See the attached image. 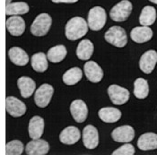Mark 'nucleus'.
<instances>
[{
    "mask_svg": "<svg viewBox=\"0 0 157 155\" xmlns=\"http://www.w3.org/2000/svg\"><path fill=\"white\" fill-rule=\"evenodd\" d=\"M88 32V24L83 17L75 16L71 18L65 27V34L69 40L81 39Z\"/></svg>",
    "mask_w": 157,
    "mask_h": 155,
    "instance_id": "obj_1",
    "label": "nucleus"
},
{
    "mask_svg": "<svg viewBox=\"0 0 157 155\" xmlns=\"http://www.w3.org/2000/svg\"><path fill=\"white\" fill-rule=\"evenodd\" d=\"M107 21V14L101 6H94L91 8V10L88 13V18H87V24L88 27L94 32L101 31Z\"/></svg>",
    "mask_w": 157,
    "mask_h": 155,
    "instance_id": "obj_2",
    "label": "nucleus"
},
{
    "mask_svg": "<svg viewBox=\"0 0 157 155\" xmlns=\"http://www.w3.org/2000/svg\"><path fill=\"white\" fill-rule=\"evenodd\" d=\"M104 39L108 43L117 48H123L128 43L127 32L121 26L110 27L105 32Z\"/></svg>",
    "mask_w": 157,
    "mask_h": 155,
    "instance_id": "obj_3",
    "label": "nucleus"
},
{
    "mask_svg": "<svg viewBox=\"0 0 157 155\" xmlns=\"http://www.w3.org/2000/svg\"><path fill=\"white\" fill-rule=\"evenodd\" d=\"M52 24V18L48 13H40L34 19L33 23L31 25L32 34L37 37L45 36L48 32Z\"/></svg>",
    "mask_w": 157,
    "mask_h": 155,
    "instance_id": "obj_4",
    "label": "nucleus"
},
{
    "mask_svg": "<svg viewBox=\"0 0 157 155\" xmlns=\"http://www.w3.org/2000/svg\"><path fill=\"white\" fill-rule=\"evenodd\" d=\"M132 9L133 6L130 1L122 0L111 8L109 12V16L114 22H125L131 14Z\"/></svg>",
    "mask_w": 157,
    "mask_h": 155,
    "instance_id": "obj_5",
    "label": "nucleus"
},
{
    "mask_svg": "<svg viewBox=\"0 0 157 155\" xmlns=\"http://www.w3.org/2000/svg\"><path fill=\"white\" fill-rule=\"evenodd\" d=\"M54 93V88L48 84L40 85L35 93L34 101L39 108H46L49 104Z\"/></svg>",
    "mask_w": 157,
    "mask_h": 155,
    "instance_id": "obj_6",
    "label": "nucleus"
},
{
    "mask_svg": "<svg viewBox=\"0 0 157 155\" xmlns=\"http://www.w3.org/2000/svg\"><path fill=\"white\" fill-rule=\"evenodd\" d=\"M108 94L111 102L115 105H123L129 100L130 93L128 90L117 84H112L108 88Z\"/></svg>",
    "mask_w": 157,
    "mask_h": 155,
    "instance_id": "obj_7",
    "label": "nucleus"
},
{
    "mask_svg": "<svg viewBox=\"0 0 157 155\" xmlns=\"http://www.w3.org/2000/svg\"><path fill=\"white\" fill-rule=\"evenodd\" d=\"M6 108L7 113L13 118H20L26 113V105L19 99L9 96L6 100Z\"/></svg>",
    "mask_w": 157,
    "mask_h": 155,
    "instance_id": "obj_8",
    "label": "nucleus"
},
{
    "mask_svg": "<svg viewBox=\"0 0 157 155\" xmlns=\"http://www.w3.org/2000/svg\"><path fill=\"white\" fill-rule=\"evenodd\" d=\"M157 64V52L154 49L145 52L139 60V67L145 74H151Z\"/></svg>",
    "mask_w": 157,
    "mask_h": 155,
    "instance_id": "obj_9",
    "label": "nucleus"
},
{
    "mask_svg": "<svg viewBox=\"0 0 157 155\" xmlns=\"http://www.w3.org/2000/svg\"><path fill=\"white\" fill-rule=\"evenodd\" d=\"M111 137L118 143H129L135 137V130L131 126H121L112 131Z\"/></svg>",
    "mask_w": 157,
    "mask_h": 155,
    "instance_id": "obj_10",
    "label": "nucleus"
},
{
    "mask_svg": "<svg viewBox=\"0 0 157 155\" xmlns=\"http://www.w3.org/2000/svg\"><path fill=\"white\" fill-rule=\"evenodd\" d=\"M49 152V144L47 141L39 139H33V141L26 144L25 153L28 155H45Z\"/></svg>",
    "mask_w": 157,
    "mask_h": 155,
    "instance_id": "obj_11",
    "label": "nucleus"
},
{
    "mask_svg": "<svg viewBox=\"0 0 157 155\" xmlns=\"http://www.w3.org/2000/svg\"><path fill=\"white\" fill-rule=\"evenodd\" d=\"M70 113L73 119L77 123H83L87 119L88 108L82 100H75L70 105Z\"/></svg>",
    "mask_w": 157,
    "mask_h": 155,
    "instance_id": "obj_12",
    "label": "nucleus"
},
{
    "mask_svg": "<svg viewBox=\"0 0 157 155\" xmlns=\"http://www.w3.org/2000/svg\"><path fill=\"white\" fill-rule=\"evenodd\" d=\"M84 71L86 78L92 83H100L103 78L101 67L94 61H88L85 63Z\"/></svg>",
    "mask_w": 157,
    "mask_h": 155,
    "instance_id": "obj_13",
    "label": "nucleus"
},
{
    "mask_svg": "<svg viewBox=\"0 0 157 155\" xmlns=\"http://www.w3.org/2000/svg\"><path fill=\"white\" fill-rule=\"evenodd\" d=\"M83 143L87 149H95L99 144V133L95 127L87 125L83 131Z\"/></svg>",
    "mask_w": 157,
    "mask_h": 155,
    "instance_id": "obj_14",
    "label": "nucleus"
},
{
    "mask_svg": "<svg viewBox=\"0 0 157 155\" xmlns=\"http://www.w3.org/2000/svg\"><path fill=\"white\" fill-rule=\"evenodd\" d=\"M6 29L13 36L18 37L24 34L25 31V22L19 15H12L6 20Z\"/></svg>",
    "mask_w": 157,
    "mask_h": 155,
    "instance_id": "obj_15",
    "label": "nucleus"
},
{
    "mask_svg": "<svg viewBox=\"0 0 157 155\" xmlns=\"http://www.w3.org/2000/svg\"><path fill=\"white\" fill-rule=\"evenodd\" d=\"M81 137V134L79 129L76 127L69 126L66 127L59 134V140L62 143L67 144V145H72L77 143Z\"/></svg>",
    "mask_w": 157,
    "mask_h": 155,
    "instance_id": "obj_16",
    "label": "nucleus"
},
{
    "mask_svg": "<svg viewBox=\"0 0 157 155\" xmlns=\"http://www.w3.org/2000/svg\"><path fill=\"white\" fill-rule=\"evenodd\" d=\"M153 37V31L149 26L135 27L130 32L131 40L136 43H145L149 41Z\"/></svg>",
    "mask_w": 157,
    "mask_h": 155,
    "instance_id": "obj_17",
    "label": "nucleus"
},
{
    "mask_svg": "<svg viewBox=\"0 0 157 155\" xmlns=\"http://www.w3.org/2000/svg\"><path fill=\"white\" fill-rule=\"evenodd\" d=\"M44 131V119L41 117L34 116L33 117L28 127L29 135L32 139H39L41 137Z\"/></svg>",
    "mask_w": 157,
    "mask_h": 155,
    "instance_id": "obj_18",
    "label": "nucleus"
},
{
    "mask_svg": "<svg viewBox=\"0 0 157 155\" xmlns=\"http://www.w3.org/2000/svg\"><path fill=\"white\" fill-rule=\"evenodd\" d=\"M17 86L20 90L21 95L24 99L30 98L33 94L35 89H36V84L35 82L28 77V76H22L17 80Z\"/></svg>",
    "mask_w": 157,
    "mask_h": 155,
    "instance_id": "obj_19",
    "label": "nucleus"
},
{
    "mask_svg": "<svg viewBox=\"0 0 157 155\" xmlns=\"http://www.w3.org/2000/svg\"><path fill=\"white\" fill-rule=\"evenodd\" d=\"M137 147L141 151L157 149V134L155 133H145L137 140Z\"/></svg>",
    "mask_w": 157,
    "mask_h": 155,
    "instance_id": "obj_20",
    "label": "nucleus"
},
{
    "mask_svg": "<svg viewBox=\"0 0 157 155\" xmlns=\"http://www.w3.org/2000/svg\"><path fill=\"white\" fill-rule=\"evenodd\" d=\"M8 57L13 64L18 66H24L29 62V56L23 48L13 47L8 50Z\"/></svg>",
    "mask_w": 157,
    "mask_h": 155,
    "instance_id": "obj_21",
    "label": "nucleus"
},
{
    "mask_svg": "<svg viewBox=\"0 0 157 155\" xmlns=\"http://www.w3.org/2000/svg\"><path fill=\"white\" fill-rule=\"evenodd\" d=\"M98 116L105 123H115L121 119V111L113 107L102 108L99 110Z\"/></svg>",
    "mask_w": 157,
    "mask_h": 155,
    "instance_id": "obj_22",
    "label": "nucleus"
},
{
    "mask_svg": "<svg viewBox=\"0 0 157 155\" xmlns=\"http://www.w3.org/2000/svg\"><path fill=\"white\" fill-rule=\"evenodd\" d=\"M94 53V44L90 40L85 39L80 41L76 48V56L80 60H88Z\"/></svg>",
    "mask_w": 157,
    "mask_h": 155,
    "instance_id": "obj_23",
    "label": "nucleus"
},
{
    "mask_svg": "<svg viewBox=\"0 0 157 155\" xmlns=\"http://www.w3.org/2000/svg\"><path fill=\"white\" fill-rule=\"evenodd\" d=\"M31 63H32L33 69L38 73H43L48 67L47 55L43 52L33 54L31 59Z\"/></svg>",
    "mask_w": 157,
    "mask_h": 155,
    "instance_id": "obj_24",
    "label": "nucleus"
},
{
    "mask_svg": "<svg viewBox=\"0 0 157 155\" xmlns=\"http://www.w3.org/2000/svg\"><path fill=\"white\" fill-rule=\"evenodd\" d=\"M156 10L151 6H145L139 15V23L142 26H150L156 20Z\"/></svg>",
    "mask_w": 157,
    "mask_h": 155,
    "instance_id": "obj_25",
    "label": "nucleus"
},
{
    "mask_svg": "<svg viewBox=\"0 0 157 155\" xmlns=\"http://www.w3.org/2000/svg\"><path fill=\"white\" fill-rule=\"evenodd\" d=\"M83 72L79 67H72L63 74L62 80L67 85H75L81 81Z\"/></svg>",
    "mask_w": 157,
    "mask_h": 155,
    "instance_id": "obj_26",
    "label": "nucleus"
},
{
    "mask_svg": "<svg viewBox=\"0 0 157 155\" xmlns=\"http://www.w3.org/2000/svg\"><path fill=\"white\" fill-rule=\"evenodd\" d=\"M29 5L25 2L10 3L6 6V15H23L29 12Z\"/></svg>",
    "mask_w": 157,
    "mask_h": 155,
    "instance_id": "obj_27",
    "label": "nucleus"
},
{
    "mask_svg": "<svg viewBox=\"0 0 157 155\" xmlns=\"http://www.w3.org/2000/svg\"><path fill=\"white\" fill-rule=\"evenodd\" d=\"M67 48L64 45H58L49 48L47 53V59L52 63H59L67 56Z\"/></svg>",
    "mask_w": 157,
    "mask_h": 155,
    "instance_id": "obj_28",
    "label": "nucleus"
},
{
    "mask_svg": "<svg viewBox=\"0 0 157 155\" xmlns=\"http://www.w3.org/2000/svg\"><path fill=\"white\" fill-rule=\"evenodd\" d=\"M149 94V85L144 78H137L134 82V95L136 98L143 100Z\"/></svg>",
    "mask_w": 157,
    "mask_h": 155,
    "instance_id": "obj_29",
    "label": "nucleus"
},
{
    "mask_svg": "<svg viewBox=\"0 0 157 155\" xmlns=\"http://www.w3.org/2000/svg\"><path fill=\"white\" fill-rule=\"evenodd\" d=\"M24 143L19 140H13L6 145V155H21L24 153Z\"/></svg>",
    "mask_w": 157,
    "mask_h": 155,
    "instance_id": "obj_30",
    "label": "nucleus"
},
{
    "mask_svg": "<svg viewBox=\"0 0 157 155\" xmlns=\"http://www.w3.org/2000/svg\"><path fill=\"white\" fill-rule=\"evenodd\" d=\"M135 154V148L132 144L128 143H126V144H123L120 148L115 150L112 155H134Z\"/></svg>",
    "mask_w": 157,
    "mask_h": 155,
    "instance_id": "obj_31",
    "label": "nucleus"
},
{
    "mask_svg": "<svg viewBox=\"0 0 157 155\" xmlns=\"http://www.w3.org/2000/svg\"><path fill=\"white\" fill-rule=\"evenodd\" d=\"M53 3L59 4V3H65V4H74L78 2L79 0H51Z\"/></svg>",
    "mask_w": 157,
    "mask_h": 155,
    "instance_id": "obj_32",
    "label": "nucleus"
},
{
    "mask_svg": "<svg viewBox=\"0 0 157 155\" xmlns=\"http://www.w3.org/2000/svg\"><path fill=\"white\" fill-rule=\"evenodd\" d=\"M10 3H12V0H6V5H9Z\"/></svg>",
    "mask_w": 157,
    "mask_h": 155,
    "instance_id": "obj_33",
    "label": "nucleus"
},
{
    "mask_svg": "<svg viewBox=\"0 0 157 155\" xmlns=\"http://www.w3.org/2000/svg\"><path fill=\"white\" fill-rule=\"evenodd\" d=\"M150 2H152V3H154V4H156L157 5V0H149Z\"/></svg>",
    "mask_w": 157,
    "mask_h": 155,
    "instance_id": "obj_34",
    "label": "nucleus"
}]
</instances>
